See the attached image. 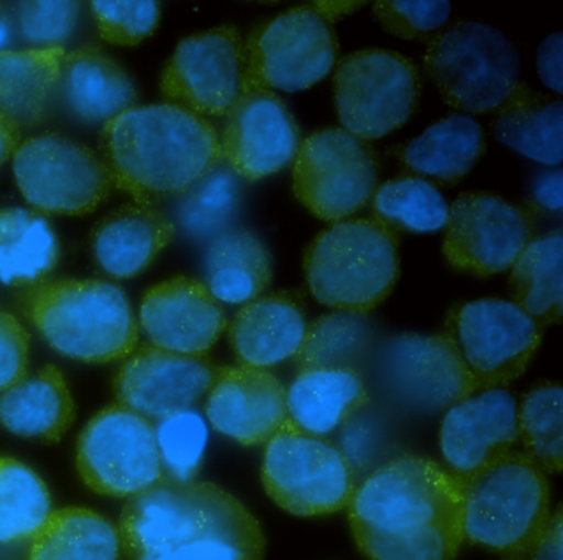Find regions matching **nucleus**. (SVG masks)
<instances>
[{"label": "nucleus", "mask_w": 563, "mask_h": 560, "mask_svg": "<svg viewBox=\"0 0 563 560\" xmlns=\"http://www.w3.org/2000/svg\"><path fill=\"white\" fill-rule=\"evenodd\" d=\"M456 477L430 458L401 455L375 468L347 506L368 560H453L464 542Z\"/></svg>", "instance_id": "f257e3e1"}, {"label": "nucleus", "mask_w": 563, "mask_h": 560, "mask_svg": "<svg viewBox=\"0 0 563 560\" xmlns=\"http://www.w3.org/2000/svg\"><path fill=\"white\" fill-rule=\"evenodd\" d=\"M117 527L128 560H265L260 520L209 481L163 478L130 497Z\"/></svg>", "instance_id": "f03ea898"}, {"label": "nucleus", "mask_w": 563, "mask_h": 560, "mask_svg": "<svg viewBox=\"0 0 563 560\" xmlns=\"http://www.w3.org/2000/svg\"><path fill=\"white\" fill-rule=\"evenodd\" d=\"M114 188L140 204L180 197L223 164L212 122L170 102L134 105L98 135Z\"/></svg>", "instance_id": "7ed1b4c3"}, {"label": "nucleus", "mask_w": 563, "mask_h": 560, "mask_svg": "<svg viewBox=\"0 0 563 560\" xmlns=\"http://www.w3.org/2000/svg\"><path fill=\"white\" fill-rule=\"evenodd\" d=\"M18 306L55 351L75 361H120L140 341L126 292L107 280H44L22 290Z\"/></svg>", "instance_id": "20e7f679"}, {"label": "nucleus", "mask_w": 563, "mask_h": 560, "mask_svg": "<svg viewBox=\"0 0 563 560\" xmlns=\"http://www.w3.org/2000/svg\"><path fill=\"white\" fill-rule=\"evenodd\" d=\"M457 481L464 540L504 559L527 560L552 516L545 471L523 451H510Z\"/></svg>", "instance_id": "39448f33"}, {"label": "nucleus", "mask_w": 563, "mask_h": 560, "mask_svg": "<svg viewBox=\"0 0 563 560\" xmlns=\"http://www.w3.org/2000/svg\"><path fill=\"white\" fill-rule=\"evenodd\" d=\"M305 277L322 305L367 315L397 285L398 234L374 220L332 223L306 249Z\"/></svg>", "instance_id": "423d86ee"}, {"label": "nucleus", "mask_w": 563, "mask_h": 560, "mask_svg": "<svg viewBox=\"0 0 563 560\" xmlns=\"http://www.w3.org/2000/svg\"><path fill=\"white\" fill-rule=\"evenodd\" d=\"M423 66L443 101L467 114H494L520 82L516 46L499 30L474 20L434 33Z\"/></svg>", "instance_id": "0eeeda50"}, {"label": "nucleus", "mask_w": 563, "mask_h": 560, "mask_svg": "<svg viewBox=\"0 0 563 560\" xmlns=\"http://www.w3.org/2000/svg\"><path fill=\"white\" fill-rule=\"evenodd\" d=\"M262 481L279 507L302 517L345 509L357 488V478L338 445L301 430L289 418L266 441Z\"/></svg>", "instance_id": "6e6552de"}, {"label": "nucleus", "mask_w": 563, "mask_h": 560, "mask_svg": "<svg viewBox=\"0 0 563 560\" xmlns=\"http://www.w3.org/2000/svg\"><path fill=\"white\" fill-rule=\"evenodd\" d=\"M543 326L509 300L479 299L448 312L443 335L453 345L477 391L506 388L529 368Z\"/></svg>", "instance_id": "1a4fd4ad"}, {"label": "nucleus", "mask_w": 563, "mask_h": 560, "mask_svg": "<svg viewBox=\"0 0 563 560\" xmlns=\"http://www.w3.org/2000/svg\"><path fill=\"white\" fill-rule=\"evenodd\" d=\"M332 92L342 128L375 141L398 131L415 114L421 76L415 63L400 53L361 49L338 63Z\"/></svg>", "instance_id": "9d476101"}, {"label": "nucleus", "mask_w": 563, "mask_h": 560, "mask_svg": "<svg viewBox=\"0 0 563 560\" xmlns=\"http://www.w3.org/2000/svg\"><path fill=\"white\" fill-rule=\"evenodd\" d=\"M12 170L22 197L44 214L93 213L114 188L100 154L54 132L22 141Z\"/></svg>", "instance_id": "9b49d317"}, {"label": "nucleus", "mask_w": 563, "mask_h": 560, "mask_svg": "<svg viewBox=\"0 0 563 560\" xmlns=\"http://www.w3.org/2000/svg\"><path fill=\"white\" fill-rule=\"evenodd\" d=\"M380 161L371 142L342 127L322 128L301 142L292 160V190L316 217L339 223L371 203Z\"/></svg>", "instance_id": "f8f14e48"}, {"label": "nucleus", "mask_w": 563, "mask_h": 560, "mask_svg": "<svg viewBox=\"0 0 563 560\" xmlns=\"http://www.w3.org/2000/svg\"><path fill=\"white\" fill-rule=\"evenodd\" d=\"M245 53V86L305 91L338 65L339 40L321 7L302 5L260 25Z\"/></svg>", "instance_id": "ddd939ff"}, {"label": "nucleus", "mask_w": 563, "mask_h": 560, "mask_svg": "<svg viewBox=\"0 0 563 560\" xmlns=\"http://www.w3.org/2000/svg\"><path fill=\"white\" fill-rule=\"evenodd\" d=\"M77 470L101 496L143 493L164 478L156 427L126 405L101 408L78 438Z\"/></svg>", "instance_id": "4468645a"}, {"label": "nucleus", "mask_w": 563, "mask_h": 560, "mask_svg": "<svg viewBox=\"0 0 563 560\" xmlns=\"http://www.w3.org/2000/svg\"><path fill=\"white\" fill-rule=\"evenodd\" d=\"M532 206L486 191L461 193L448 211L443 254L451 267L476 277L506 272L536 239Z\"/></svg>", "instance_id": "2eb2a0df"}, {"label": "nucleus", "mask_w": 563, "mask_h": 560, "mask_svg": "<svg viewBox=\"0 0 563 560\" xmlns=\"http://www.w3.org/2000/svg\"><path fill=\"white\" fill-rule=\"evenodd\" d=\"M371 359L378 384L415 411H448L479 392L443 333L390 336L377 343Z\"/></svg>", "instance_id": "dca6fc26"}, {"label": "nucleus", "mask_w": 563, "mask_h": 560, "mask_svg": "<svg viewBox=\"0 0 563 560\" xmlns=\"http://www.w3.org/2000/svg\"><path fill=\"white\" fill-rule=\"evenodd\" d=\"M246 53L232 25L187 36L167 59L161 92L170 104L196 114L227 115L245 86Z\"/></svg>", "instance_id": "f3484780"}, {"label": "nucleus", "mask_w": 563, "mask_h": 560, "mask_svg": "<svg viewBox=\"0 0 563 560\" xmlns=\"http://www.w3.org/2000/svg\"><path fill=\"white\" fill-rule=\"evenodd\" d=\"M219 369L209 355H180L146 343L124 358L113 392L118 404L150 421H163L207 397Z\"/></svg>", "instance_id": "a211bd4d"}, {"label": "nucleus", "mask_w": 563, "mask_h": 560, "mask_svg": "<svg viewBox=\"0 0 563 560\" xmlns=\"http://www.w3.org/2000/svg\"><path fill=\"white\" fill-rule=\"evenodd\" d=\"M299 145L301 131L285 101L269 89L243 86L225 115L223 164L242 180L258 181L291 164Z\"/></svg>", "instance_id": "6ab92c4d"}, {"label": "nucleus", "mask_w": 563, "mask_h": 560, "mask_svg": "<svg viewBox=\"0 0 563 560\" xmlns=\"http://www.w3.org/2000/svg\"><path fill=\"white\" fill-rule=\"evenodd\" d=\"M517 444V399L506 388L484 389L463 399L441 421V455L457 480L510 453Z\"/></svg>", "instance_id": "aec40b11"}, {"label": "nucleus", "mask_w": 563, "mask_h": 560, "mask_svg": "<svg viewBox=\"0 0 563 560\" xmlns=\"http://www.w3.org/2000/svg\"><path fill=\"white\" fill-rule=\"evenodd\" d=\"M137 323L151 345L190 356L207 355L229 326L225 310L206 283L186 276L151 287Z\"/></svg>", "instance_id": "412c9836"}, {"label": "nucleus", "mask_w": 563, "mask_h": 560, "mask_svg": "<svg viewBox=\"0 0 563 560\" xmlns=\"http://www.w3.org/2000/svg\"><path fill=\"white\" fill-rule=\"evenodd\" d=\"M206 414L217 432L243 447L266 444L288 418L285 384L268 369L220 366Z\"/></svg>", "instance_id": "4be33fe9"}, {"label": "nucleus", "mask_w": 563, "mask_h": 560, "mask_svg": "<svg viewBox=\"0 0 563 560\" xmlns=\"http://www.w3.org/2000/svg\"><path fill=\"white\" fill-rule=\"evenodd\" d=\"M305 300L282 292L245 303L229 325V339L240 366L268 369L296 356L308 329Z\"/></svg>", "instance_id": "5701e85b"}, {"label": "nucleus", "mask_w": 563, "mask_h": 560, "mask_svg": "<svg viewBox=\"0 0 563 560\" xmlns=\"http://www.w3.org/2000/svg\"><path fill=\"white\" fill-rule=\"evenodd\" d=\"M176 224L150 204L128 203L108 213L90 236L91 256L113 279L141 276L173 243Z\"/></svg>", "instance_id": "b1692460"}, {"label": "nucleus", "mask_w": 563, "mask_h": 560, "mask_svg": "<svg viewBox=\"0 0 563 560\" xmlns=\"http://www.w3.org/2000/svg\"><path fill=\"white\" fill-rule=\"evenodd\" d=\"M57 98L78 121L104 125L136 105L137 88L113 56L91 43L65 55Z\"/></svg>", "instance_id": "393cba45"}, {"label": "nucleus", "mask_w": 563, "mask_h": 560, "mask_svg": "<svg viewBox=\"0 0 563 560\" xmlns=\"http://www.w3.org/2000/svg\"><path fill=\"white\" fill-rule=\"evenodd\" d=\"M394 154L411 177L450 188L463 181L486 154V134L476 119L454 112L397 145Z\"/></svg>", "instance_id": "a878e982"}, {"label": "nucleus", "mask_w": 563, "mask_h": 560, "mask_svg": "<svg viewBox=\"0 0 563 560\" xmlns=\"http://www.w3.org/2000/svg\"><path fill=\"white\" fill-rule=\"evenodd\" d=\"M77 418V405L64 372L55 365L25 376L0 392V424L18 437L57 444Z\"/></svg>", "instance_id": "bb28decb"}, {"label": "nucleus", "mask_w": 563, "mask_h": 560, "mask_svg": "<svg viewBox=\"0 0 563 560\" xmlns=\"http://www.w3.org/2000/svg\"><path fill=\"white\" fill-rule=\"evenodd\" d=\"M368 404L371 394L355 369L299 371L286 391L289 421L319 437L334 434Z\"/></svg>", "instance_id": "cd10ccee"}, {"label": "nucleus", "mask_w": 563, "mask_h": 560, "mask_svg": "<svg viewBox=\"0 0 563 560\" xmlns=\"http://www.w3.org/2000/svg\"><path fill=\"white\" fill-rule=\"evenodd\" d=\"M65 48L0 53V114L19 128L37 127L57 98Z\"/></svg>", "instance_id": "c85d7f7f"}, {"label": "nucleus", "mask_w": 563, "mask_h": 560, "mask_svg": "<svg viewBox=\"0 0 563 560\" xmlns=\"http://www.w3.org/2000/svg\"><path fill=\"white\" fill-rule=\"evenodd\" d=\"M494 114L497 141L539 164L550 167L562 164V99H552L527 82H519Z\"/></svg>", "instance_id": "c756f323"}, {"label": "nucleus", "mask_w": 563, "mask_h": 560, "mask_svg": "<svg viewBox=\"0 0 563 560\" xmlns=\"http://www.w3.org/2000/svg\"><path fill=\"white\" fill-rule=\"evenodd\" d=\"M60 260V240L47 214L0 208V283L18 289L47 280Z\"/></svg>", "instance_id": "7c9ffc66"}, {"label": "nucleus", "mask_w": 563, "mask_h": 560, "mask_svg": "<svg viewBox=\"0 0 563 560\" xmlns=\"http://www.w3.org/2000/svg\"><path fill=\"white\" fill-rule=\"evenodd\" d=\"M272 279V254L253 231L230 227L210 240L206 285L219 302L245 305L262 296Z\"/></svg>", "instance_id": "2f4dec72"}, {"label": "nucleus", "mask_w": 563, "mask_h": 560, "mask_svg": "<svg viewBox=\"0 0 563 560\" xmlns=\"http://www.w3.org/2000/svg\"><path fill=\"white\" fill-rule=\"evenodd\" d=\"M118 527L88 507H62L34 534L27 560H120Z\"/></svg>", "instance_id": "473e14b6"}, {"label": "nucleus", "mask_w": 563, "mask_h": 560, "mask_svg": "<svg viewBox=\"0 0 563 560\" xmlns=\"http://www.w3.org/2000/svg\"><path fill=\"white\" fill-rule=\"evenodd\" d=\"M512 303L545 328L563 316L562 231L536 237L510 267Z\"/></svg>", "instance_id": "72a5a7b5"}, {"label": "nucleus", "mask_w": 563, "mask_h": 560, "mask_svg": "<svg viewBox=\"0 0 563 560\" xmlns=\"http://www.w3.org/2000/svg\"><path fill=\"white\" fill-rule=\"evenodd\" d=\"M377 341L367 315L328 313L309 323L295 362L299 371L311 369H355L371 359Z\"/></svg>", "instance_id": "f704fd0d"}, {"label": "nucleus", "mask_w": 563, "mask_h": 560, "mask_svg": "<svg viewBox=\"0 0 563 560\" xmlns=\"http://www.w3.org/2000/svg\"><path fill=\"white\" fill-rule=\"evenodd\" d=\"M372 220L394 233L428 234L444 229L448 221L446 198L423 178H394L377 187L371 200Z\"/></svg>", "instance_id": "c9c22d12"}, {"label": "nucleus", "mask_w": 563, "mask_h": 560, "mask_svg": "<svg viewBox=\"0 0 563 560\" xmlns=\"http://www.w3.org/2000/svg\"><path fill=\"white\" fill-rule=\"evenodd\" d=\"M242 178L220 164L179 197L177 220L192 239L212 240L230 229L242 203Z\"/></svg>", "instance_id": "e433bc0d"}, {"label": "nucleus", "mask_w": 563, "mask_h": 560, "mask_svg": "<svg viewBox=\"0 0 563 560\" xmlns=\"http://www.w3.org/2000/svg\"><path fill=\"white\" fill-rule=\"evenodd\" d=\"M51 513L44 480L22 461L0 457V544L31 540Z\"/></svg>", "instance_id": "4c0bfd02"}, {"label": "nucleus", "mask_w": 563, "mask_h": 560, "mask_svg": "<svg viewBox=\"0 0 563 560\" xmlns=\"http://www.w3.org/2000/svg\"><path fill=\"white\" fill-rule=\"evenodd\" d=\"M519 441L545 473L559 474L563 464V391L560 382L540 381L517 404Z\"/></svg>", "instance_id": "58836bf2"}, {"label": "nucleus", "mask_w": 563, "mask_h": 560, "mask_svg": "<svg viewBox=\"0 0 563 560\" xmlns=\"http://www.w3.org/2000/svg\"><path fill=\"white\" fill-rule=\"evenodd\" d=\"M154 427L164 480L179 483L196 480L209 437L202 415L190 408L157 421Z\"/></svg>", "instance_id": "ea45409f"}, {"label": "nucleus", "mask_w": 563, "mask_h": 560, "mask_svg": "<svg viewBox=\"0 0 563 560\" xmlns=\"http://www.w3.org/2000/svg\"><path fill=\"white\" fill-rule=\"evenodd\" d=\"M14 12L19 36L29 48H64L77 29L81 3L19 2Z\"/></svg>", "instance_id": "a19ab883"}, {"label": "nucleus", "mask_w": 563, "mask_h": 560, "mask_svg": "<svg viewBox=\"0 0 563 560\" xmlns=\"http://www.w3.org/2000/svg\"><path fill=\"white\" fill-rule=\"evenodd\" d=\"M98 32L111 45L136 46L153 35L159 25L161 5L153 0L144 2H111L95 0L90 3Z\"/></svg>", "instance_id": "79ce46f5"}, {"label": "nucleus", "mask_w": 563, "mask_h": 560, "mask_svg": "<svg viewBox=\"0 0 563 560\" xmlns=\"http://www.w3.org/2000/svg\"><path fill=\"white\" fill-rule=\"evenodd\" d=\"M375 19L391 35L407 40H427L440 32L450 19L451 3L443 0L375 2Z\"/></svg>", "instance_id": "37998d69"}, {"label": "nucleus", "mask_w": 563, "mask_h": 560, "mask_svg": "<svg viewBox=\"0 0 563 560\" xmlns=\"http://www.w3.org/2000/svg\"><path fill=\"white\" fill-rule=\"evenodd\" d=\"M384 430L367 407L352 415L339 427L338 448L354 471L355 478L371 474L384 451Z\"/></svg>", "instance_id": "c03bdc74"}, {"label": "nucleus", "mask_w": 563, "mask_h": 560, "mask_svg": "<svg viewBox=\"0 0 563 560\" xmlns=\"http://www.w3.org/2000/svg\"><path fill=\"white\" fill-rule=\"evenodd\" d=\"M31 335L12 313L0 309V392L27 376Z\"/></svg>", "instance_id": "a18cd8bd"}, {"label": "nucleus", "mask_w": 563, "mask_h": 560, "mask_svg": "<svg viewBox=\"0 0 563 560\" xmlns=\"http://www.w3.org/2000/svg\"><path fill=\"white\" fill-rule=\"evenodd\" d=\"M537 69L547 88L556 94L563 91V35L553 33L540 45L537 53Z\"/></svg>", "instance_id": "49530a36"}, {"label": "nucleus", "mask_w": 563, "mask_h": 560, "mask_svg": "<svg viewBox=\"0 0 563 560\" xmlns=\"http://www.w3.org/2000/svg\"><path fill=\"white\" fill-rule=\"evenodd\" d=\"M530 206L539 214L540 211L545 213H556L562 211L563 206V175L562 171L555 170L543 175L539 178L532 191V204Z\"/></svg>", "instance_id": "de8ad7c7"}, {"label": "nucleus", "mask_w": 563, "mask_h": 560, "mask_svg": "<svg viewBox=\"0 0 563 560\" xmlns=\"http://www.w3.org/2000/svg\"><path fill=\"white\" fill-rule=\"evenodd\" d=\"M562 506L550 516L549 524L527 560H563Z\"/></svg>", "instance_id": "09e8293b"}, {"label": "nucleus", "mask_w": 563, "mask_h": 560, "mask_svg": "<svg viewBox=\"0 0 563 560\" xmlns=\"http://www.w3.org/2000/svg\"><path fill=\"white\" fill-rule=\"evenodd\" d=\"M19 40H21V36H19L14 7L0 3V53L15 49L14 46L18 45Z\"/></svg>", "instance_id": "8fccbe9b"}, {"label": "nucleus", "mask_w": 563, "mask_h": 560, "mask_svg": "<svg viewBox=\"0 0 563 560\" xmlns=\"http://www.w3.org/2000/svg\"><path fill=\"white\" fill-rule=\"evenodd\" d=\"M21 142V128H19L14 122L9 121L5 115L0 114V167H2L9 158H12L15 148L19 147Z\"/></svg>", "instance_id": "3c124183"}, {"label": "nucleus", "mask_w": 563, "mask_h": 560, "mask_svg": "<svg viewBox=\"0 0 563 560\" xmlns=\"http://www.w3.org/2000/svg\"><path fill=\"white\" fill-rule=\"evenodd\" d=\"M504 560H522V559H504Z\"/></svg>", "instance_id": "603ef678"}]
</instances>
